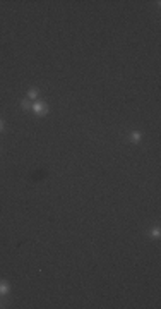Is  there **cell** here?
Returning <instances> with one entry per match:
<instances>
[{
  "instance_id": "obj_7",
  "label": "cell",
  "mask_w": 161,
  "mask_h": 309,
  "mask_svg": "<svg viewBox=\"0 0 161 309\" xmlns=\"http://www.w3.org/2000/svg\"><path fill=\"white\" fill-rule=\"evenodd\" d=\"M2 130H4V122L0 120V132H2Z\"/></svg>"
},
{
  "instance_id": "obj_5",
  "label": "cell",
  "mask_w": 161,
  "mask_h": 309,
  "mask_svg": "<svg viewBox=\"0 0 161 309\" xmlns=\"http://www.w3.org/2000/svg\"><path fill=\"white\" fill-rule=\"evenodd\" d=\"M151 235H153V239H159V235H161L159 227H154L153 230H151Z\"/></svg>"
},
{
  "instance_id": "obj_4",
  "label": "cell",
  "mask_w": 161,
  "mask_h": 309,
  "mask_svg": "<svg viewBox=\"0 0 161 309\" xmlns=\"http://www.w3.org/2000/svg\"><path fill=\"white\" fill-rule=\"evenodd\" d=\"M38 96H40V91H38L36 88H31V90L28 91V98H29V100H38Z\"/></svg>"
},
{
  "instance_id": "obj_3",
  "label": "cell",
  "mask_w": 161,
  "mask_h": 309,
  "mask_svg": "<svg viewBox=\"0 0 161 309\" xmlns=\"http://www.w3.org/2000/svg\"><path fill=\"white\" fill-rule=\"evenodd\" d=\"M141 139H142V134H141L139 130H134L130 134V141L134 143V144H137V143H141Z\"/></svg>"
},
{
  "instance_id": "obj_2",
  "label": "cell",
  "mask_w": 161,
  "mask_h": 309,
  "mask_svg": "<svg viewBox=\"0 0 161 309\" xmlns=\"http://www.w3.org/2000/svg\"><path fill=\"white\" fill-rule=\"evenodd\" d=\"M11 292V283L7 280H0V295H7Z\"/></svg>"
},
{
  "instance_id": "obj_8",
  "label": "cell",
  "mask_w": 161,
  "mask_h": 309,
  "mask_svg": "<svg viewBox=\"0 0 161 309\" xmlns=\"http://www.w3.org/2000/svg\"><path fill=\"white\" fill-rule=\"evenodd\" d=\"M0 307H2V306H0Z\"/></svg>"
},
{
  "instance_id": "obj_6",
  "label": "cell",
  "mask_w": 161,
  "mask_h": 309,
  "mask_svg": "<svg viewBox=\"0 0 161 309\" xmlns=\"http://www.w3.org/2000/svg\"><path fill=\"white\" fill-rule=\"evenodd\" d=\"M21 107L24 108V110H28V108H29V101H28V100H22V101H21Z\"/></svg>"
},
{
  "instance_id": "obj_1",
  "label": "cell",
  "mask_w": 161,
  "mask_h": 309,
  "mask_svg": "<svg viewBox=\"0 0 161 309\" xmlns=\"http://www.w3.org/2000/svg\"><path fill=\"white\" fill-rule=\"evenodd\" d=\"M33 110H34V113H36L38 117H45L48 113V105L45 103V101H41V100H36L34 105H33Z\"/></svg>"
}]
</instances>
